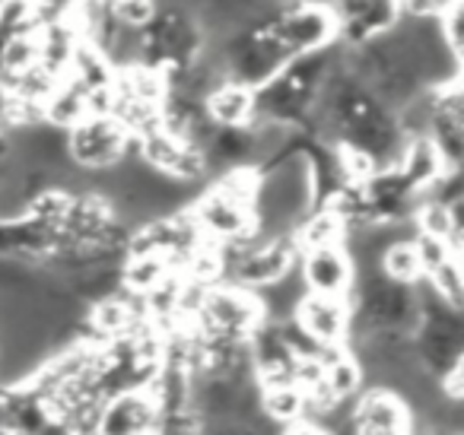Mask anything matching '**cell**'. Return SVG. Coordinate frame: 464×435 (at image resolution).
Returning <instances> with one entry per match:
<instances>
[{"label": "cell", "mask_w": 464, "mask_h": 435, "mask_svg": "<svg viewBox=\"0 0 464 435\" xmlns=\"http://www.w3.org/2000/svg\"><path fill=\"white\" fill-rule=\"evenodd\" d=\"M261 20L290 58L324 52L337 42L334 14L324 0H286Z\"/></svg>", "instance_id": "obj_1"}, {"label": "cell", "mask_w": 464, "mask_h": 435, "mask_svg": "<svg viewBox=\"0 0 464 435\" xmlns=\"http://www.w3.org/2000/svg\"><path fill=\"white\" fill-rule=\"evenodd\" d=\"M191 324L207 340H248L255 327L265 324V312L252 289L217 283L204 293Z\"/></svg>", "instance_id": "obj_2"}, {"label": "cell", "mask_w": 464, "mask_h": 435, "mask_svg": "<svg viewBox=\"0 0 464 435\" xmlns=\"http://www.w3.org/2000/svg\"><path fill=\"white\" fill-rule=\"evenodd\" d=\"M67 153L83 172H105L124 156H137V140L115 118H83L77 128L67 130Z\"/></svg>", "instance_id": "obj_3"}, {"label": "cell", "mask_w": 464, "mask_h": 435, "mask_svg": "<svg viewBox=\"0 0 464 435\" xmlns=\"http://www.w3.org/2000/svg\"><path fill=\"white\" fill-rule=\"evenodd\" d=\"M198 223L200 236L213 245H226V242H242V238H255V213L248 204L226 198L217 188H204V191L194 198V204L188 207Z\"/></svg>", "instance_id": "obj_4"}, {"label": "cell", "mask_w": 464, "mask_h": 435, "mask_svg": "<svg viewBox=\"0 0 464 435\" xmlns=\"http://www.w3.org/2000/svg\"><path fill=\"white\" fill-rule=\"evenodd\" d=\"M337 23V45L360 48L379 35L392 33L401 20L398 0H331Z\"/></svg>", "instance_id": "obj_5"}, {"label": "cell", "mask_w": 464, "mask_h": 435, "mask_svg": "<svg viewBox=\"0 0 464 435\" xmlns=\"http://www.w3.org/2000/svg\"><path fill=\"white\" fill-rule=\"evenodd\" d=\"M411 350L426 375L439 378L464 362V324L455 321H420L411 334Z\"/></svg>", "instance_id": "obj_6"}, {"label": "cell", "mask_w": 464, "mask_h": 435, "mask_svg": "<svg viewBox=\"0 0 464 435\" xmlns=\"http://www.w3.org/2000/svg\"><path fill=\"white\" fill-rule=\"evenodd\" d=\"M356 435H413V413L385 388H362L353 397Z\"/></svg>", "instance_id": "obj_7"}, {"label": "cell", "mask_w": 464, "mask_h": 435, "mask_svg": "<svg viewBox=\"0 0 464 435\" xmlns=\"http://www.w3.org/2000/svg\"><path fill=\"white\" fill-rule=\"evenodd\" d=\"M299 276H303L305 293L312 295H337L347 299L353 289V261H350L343 245H331V248H315L299 255Z\"/></svg>", "instance_id": "obj_8"}, {"label": "cell", "mask_w": 464, "mask_h": 435, "mask_svg": "<svg viewBox=\"0 0 464 435\" xmlns=\"http://www.w3.org/2000/svg\"><path fill=\"white\" fill-rule=\"evenodd\" d=\"M293 321L322 346H347L350 340V302L337 295L305 293Z\"/></svg>", "instance_id": "obj_9"}, {"label": "cell", "mask_w": 464, "mask_h": 435, "mask_svg": "<svg viewBox=\"0 0 464 435\" xmlns=\"http://www.w3.org/2000/svg\"><path fill=\"white\" fill-rule=\"evenodd\" d=\"M156 403L147 391H124V394L105 397L99 413V435H153Z\"/></svg>", "instance_id": "obj_10"}, {"label": "cell", "mask_w": 464, "mask_h": 435, "mask_svg": "<svg viewBox=\"0 0 464 435\" xmlns=\"http://www.w3.org/2000/svg\"><path fill=\"white\" fill-rule=\"evenodd\" d=\"M394 169H398L401 179L407 181V188H411L417 198L430 191L445 172H451L442 162V156H439V150L430 143V137H407Z\"/></svg>", "instance_id": "obj_11"}, {"label": "cell", "mask_w": 464, "mask_h": 435, "mask_svg": "<svg viewBox=\"0 0 464 435\" xmlns=\"http://www.w3.org/2000/svg\"><path fill=\"white\" fill-rule=\"evenodd\" d=\"M204 111L213 128H248L255 121V90L223 80L207 92Z\"/></svg>", "instance_id": "obj_12"}, {"label": "cell", "mask_w": 464, "mask_h": 435, "mask_svg": "<svg viewBox=\"0 0 464 435\" xmlns=\"http://www.w3.org/2000/svg\"><path fill=\"white\" fill-rule=\"evenodd\" d=\"M258 413L267 422L280 429H290L296 422H305V397L296 384H274L258 388Z\"/></svg>", "instance_id": "obj_13"}, {"label": "cell", "mask_w": 464, "mask_h": 435, "mask_svg": "<svg viewBox=\"0 0 464 435\" xmlns=\"http://www.w3.org/2000/svg\"><path fill=\"white\" fill-rule=\"evenodd\" d=\"M293 238H296V245H299V255H303V251H315V248H331V245H343L347 226H343V219L337 217L334 210L315 207V210L296 226Z\"/></svg>", "instance_id": "obj_14"}, {"label": "cell", "mask_w": 464, "mask_h": 435, "mask_svg": "<svg viewBox=\"0 0 464 435\" xmlns=\"http://www.w3.org/2000/svg\"><path fill=\"white\" fill-rule=\"evenodd\" d=\"M169 274H175V270L169 267V261H166V257H160V255H128L121 261V286H124V293L140 295V299L147 293H153V289L160 286Z\"/></svg>", "instance_id": "obj_15"}, {"label": "cell", "mask_w": 464, "mask_h": 435, "mask_svg": "<svg viewBox=\"0 0 464 435\" xmlns=\"http://www.w3.org/2000/svg\"><path fill=\"white\" fill-rule=\"evenodd\" d=\"M42 118H45V124L61 128V130L77 128L86 118V92L80 90L77 83L64 80V83H58V90L52 92V99L42 105Z\"/></svg>", "instance_id": "obj_16"}, {"label": "cell", "mask_w": 464, "mask_h": 435, "mask_svg": "<svg viewBox=\"0 0 464 435\" xmlns=\"http://www.w3.org/2000/svg\"><path fill=\"white\" fill-rule=\"evenodd\" d=\"M379 274L385 280L398 283V286H417L423 280V264H420L413 238H398V242L388 245L379 261Z\"/></svg>", "instance_id": "obj_17"}, {"label": "cell", "mask_w": 464, "mask_h": 435, "mask_svg": "<svg viewBox=\"0 0 464 435\" xmlns=\"http://www.w3.org/2000/svg\"><path fill=\"white\" fill-rule=\"evenodd\" d=\"M324 388L334 394V401H353V397L366 388L362 369L350 350H343L334 362L324 365Z\"/></svg>", "instance_id": "obj_18"}, {"label": "cell", "mask_w": 464, "mask_h": 435, "mask_svg": "<svg viewBox=\"0 0 464 435\" xmlns=\"http://www.w3.org/2000/svg\"><path fill=\"white\" fill-rule=\"evenodd\" d=\"M430 283V289L442 302H449L451 308H461L464 302V276H461V257H449L445 264H439L432 274L423 276Z\"/></svg>", "instance_id": "obj_19"}, {"label": "cell", "mask_w": 464, "mask_h": 435, "mask_svg": "<svg viewBox=\"0 0 464 435\" xmlns=\"http://www.w3.org/2000/svg\"><path fill=\"white\" fill-rule=\"evenodd\" d=\"M207 422L194 410H175V413L156 416L153 435H204Z\"/></svg>", "instance_id": "obj_20"}, {"label": "cell", "mask_w": 464, "mask_h": 435, "mask_svg": "<svg viewBox=\"0 0 464 435\" xmlns=\"http://www.w3.org/2000/svg\"><path fill=\"white\" fill-rule=\"evenodd\" d=\"M398 7H401V16H407V20L439 23L445 14L461 7V0H398Z\"/></svg>", "instance_id": "obj_21"}, {"label": "cell", "mask_w": 464, "mask_h": 435, "mask_svg": "<svg viewBox=\"0 0 464 435\" xmlns=\"http://www.w3.org/2000/svg\"><path fill=\"white\" fill-rule=\"evenodd\" d=\"M156 10H160L156 0H121V4L111 10V16H115V23L124 29H143V26H150Z\"/></svg>", "instance_id": "obj_22"}, {"label": "cell", "mask_w": 464, "mask_h": 435, "mask_svg": "<svg viewBox=\"0 0 464 435\" xmlns=\"http://www.w3.org/2000/svg\"><path fill=\"white\" fill-rule=\"evenodd\" d=\"M413 245H417V255H420V264H423V276L432 274L439 264H445L449 257H461L449 242L442 238H430V236H413Z\"/></svg>", "instance_id": "obj_23"}]
</instances>
